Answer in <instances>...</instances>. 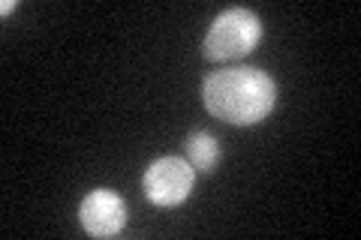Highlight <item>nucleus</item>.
<instances>
[{"label": "nucleus", "mask_w": 361, "mask_h": 240, "mask_svg": "<svg viewBox=\"0 0 361 240\" xmlns=\"http://www.w3.org/2000/svg\"><path fill=\"white\" fill-rule=\"evenodd\" d=\"M193 180H196V171L187 159L163 156L148 165V171L142 177V187H145L148 201L157 204V208H178L193 192Z\"/></svg>", "instance_id": "nucleus-3"}, {"label": "nucleus", "mask_w": 361, "mask_h": 240, "mask_svg": "<svg viewBox=\"0 0 361 240\" xmlns=\"http://www.w3.org/2000/svg\"><path fill=\"white\" fill-rule=\"evenodd\" d=\"M202 102L217 120L253 127L274 111L277 84L256 66H226L202 82Z\"/></svg>", "instance_id": "nucleus-1"}, {"label": "nucleus", "mask_w": 361, "mask_h": 240, "mask_svg": "<svg viewBox=\"0 0 361 240\" xmlns=\"http://www.w3.org/2000/svg\"><path fill=\"white\" fill-rule=\"evenodd\" d=\"M78 222L90 237H111L127 222V204L121 201L118 192L94 189L87 192L82 208H78Z\"/></svg>", "instance_id": "nucleus-4"}, {"label": "nucleus", "mask_w": 361, "mask_h": 240, "mask_svg": "<svg viewBox=\"0 0 361 240\" xmlns=\"http://www.w3.org/2000/svg\"><path fill=\"white\" fill-rule=\"evenodd\" d=\"M13 9H16V0H4V4H0V13H4V15H9Z\"/></svg>", "instance_id": "nucleus-6"}, {"label": "nucleus", "mask_w": 361, "mask_h": 240, "mask_svg": "<svg viewBox=\"0 0 361 240\" xmlns=\"http://www.w3.org/2000/svg\"><path fill=\"white\" fill-rule=\"evenodd\" d=\"M259 37H262V21H259V15L253 9L232 6L214 18L208 37L202 42V54L217 63L235 61V57L250 54L259 45Z\"/></svg>", "instance_id": "nucleus-2"}, {"label": "nucleus", "mask_w": 361, "mask_h": 240, "mask_svg": "<svg viewBox=\"0 0 361 240\" xmlns=\"http://www.w3.org/2000/svg\"><path fill=\"white\" fill-rule=\"evenodd\" d=\"M184 151H187V163L193 165V171H202V175L214 171V168H217V163H220V144L205 130L190 132L187 141H184Z\"/></svg>", "instance_id": "nucleus-5"}]
</instances>
